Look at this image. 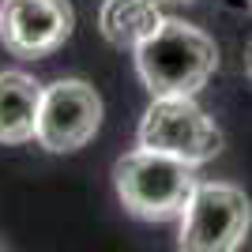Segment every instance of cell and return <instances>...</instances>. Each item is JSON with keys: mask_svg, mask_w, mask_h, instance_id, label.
<instances>
[{"mask_svg": "<svg viewBox=\"0 0 252 252\" xmlns=\"http://www.w3.org/2000/svg\"><path fill=\"white\" fill-rule=\"evenodd\" d=\"M219 68V45L185 19H162L136 45V72L151 98H196Z\"/></svg>", "mask_w": 252, "mask_h": 252, "instance_id": "6da1fadb", "label": "cell"}, {"mask_svg": "<svg viewBox=\"0 0 252 252\" xmlns=\"http://www.w3.org/2000/svg\"><path fill=\"white\" fill-rule=\"evenodd\" d=\"M192 169L196 166L181 162V158L136 147L125 158H117L113 185H117V196H121L128 215L166 222V219H181V211L189 207L192 192L200 185Z\"/></svg>", "mask_w": 252, "mask_h": 252, "instance_id": "7a4b0ae2", "label": "cell"}, {"mask_svg": "<svg viewBox=\"0 0 252 252\" xmlns=\"http://www.w3.org/2000/svg\"><path fill=\"white\" fill-rule=\"evenodd\" d=\"M252 230V200L237 185L200 181L181 211V252H237Z\"/></svg>", "mask_w": 252, "mask_h": 252, "instance_id": "3957f363", "label": "cell"}, {"mask_svg": "<svg viewBox=\"0 0 252 252\" xmlns=\"http://www.w3.org/2000/svg\"><path fill=\"white\" fill-rule=\"evenodd\" d=\"M139 147L203 166L222 151V132L196 98H155L139 121Z\"/></svg>", "mask_w": 252, "mask_h": 252, "instance_id": "277c9868", "label": "cell"}, {"mask_svg": "<svg viewBox=\"0 0 252 252\" xmlns=\"http://www.w3.org/2000/svg\"><path fill=\"white\" fill-rule=\"evenodd\" d=\"M102 125V98L83 79H57L42 94V117H38V147L49 155H72L94 139Z\"/></svg>", "mask_w": 252, "mask_h": 252, "instance_id": "5b68a950", "label": "cell"}, {"mask_svg": "<svg viewBox=\"0 0 252 252\" xmlns=\"http://www.w3.org/2000/svg\"><path fill=\"white\" fill-rule=\"evenodd\" d=\"M72 4L68 0H4L0 8V42L4 49L38 61L57 53L72 34Z\"/></svg>", "mask_w": 252, "mask_h": 252, "instance_id": "8992f818", "label": "cell"}, {"mask_svg": "<svg viewBox=\"0 0 252 252\" xmlns=\"http://www.w3.org/2000/svg\"><path fill=\"white\" fill-rule=\"evenodd\" d=\"M45 87L27 72H0V143H31L38 136Z\"/></svg>", "mask_w": 252, "mask_h": 252, "instance_id": "52a82bcc", "label": "cell"}]
</instances>
